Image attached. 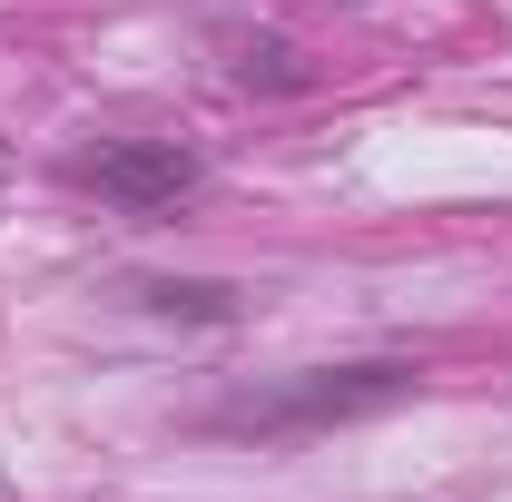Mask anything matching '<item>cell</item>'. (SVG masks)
Instances as JSON below:
<instances>
[{
	"mask_svg": "<svg viewBox=\"0 0 512 502\" xmlns=\"http://www.w3.org/2000/svg\"><path fill=\"white\" fill-rule=\"evenodd\" d=\"M414 365H316V375H286V384H247L207 414V434H325V424H365L384 404L414 394Z\"/></svg>",
	"mask_w": 512,
	"mask_h": 502,
	"instance_id": "obj_1",
	"label": "cell"
},
{
	"mask_svg": "<svg viewBox=\"0 0 512 502\" xmlns=\"http://www.w3.org/2000/svg\"><path fill=\"white\" fill-rule=\"evenodd\" d=\"M79 188H99L109 207H128V217H158V207H178V197L197 188V158L178 138H109V148L79 158Z\"/></svg>",
	"mask_w": 512,
	"mask_h": 502,
	"instance_id": "obj_2",
	"label": "cell"
},
{
	"mask_svg": "<svg viewBox=\"0 0 512 502\" xmlns=\"http://www.w3.org/2000/svg\"><path fill=\"white\" fill-rule=\"evenodd\" d=\"M0 502H20V483H10V463H0Z\"/></svg>",
	"mask_w": 512,
	"mask_h": 502,
	"instance_id": "obj_3",
	"label": "cell"
}]
</instances>
